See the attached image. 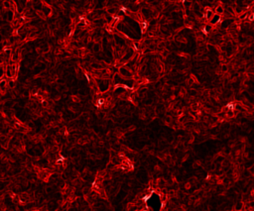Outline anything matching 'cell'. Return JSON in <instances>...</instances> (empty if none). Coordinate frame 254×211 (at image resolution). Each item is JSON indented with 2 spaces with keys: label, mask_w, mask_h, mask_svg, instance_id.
<instances>
[{
  "label": "cell",
  "mask_w": 254,
  "mask_h": 211,
  "mask_svg": "<svg viewBox=\"0 0 254 211\" xmlns=\"http://www.w3.org/2000/svg\"><path fill=\"white\" fill-rule=\"evenodd\" d=\"M4 74L6 75V77L9 78V79H12L13 77H14V75H13V72H12V69H11V65L8 64V65H6V68L4 69Z\"/></svg>",
  "instance_id": "6da1fadb"
},
{
  "label": "cell",
  "mask_w": 254,
  "mask_h": 211,
  "mask_svg": "<svg viewBox=\"0 0 254 211\" xmlns=\"http://www.w3.org/2000/svg\"><path fill=\"white\" fill-rule=\"evenodd\" d=\"M8 88V84H7V79H4V78H1L0 79V92H4L7 90Z\"/></svg>",
  "instance_id": "7a4b0ae2"
},
{
  "label": "cell",
  "mask_w": 254,
  "mask_h": 211,
  "mask_svg": "<svg viewBox=\"0 0 254 211\" xmlns=\"http://www.w3.org/2000/svg\"><path fill=\"white\" fill-rule=\"evenodd\" d=\"M43 4H44V6H43V8H42V12L44 13L45 16H50L51 13H52V8L49 7V6H46L44 2H43Z\"/></svg>",
  "instance_id": "3957f363"
},
{
  "label": "cell",
  "mask_w": 254,
  "mask_h": 211,
  "mask_svg": "<svg viewBox=\"0 0 254 211\" xmlns=\"http://www.w3.org/2000/svg\"><path fill=\"white\" fill-rule=\"evenodd\" d=\"M213 16H215V17H213V19H210V22L212 24H218V23H220V21H221V16L217 15V14L213 15Z\"/></svg>",
  "instance_id": "277c9868"
},
{
  "label": "cell",
  "mask_w": 254,
  "mask_h": 211,
  "mask_svg": "<svg viewBox=\"0 0 254 211\" xmlns=\"http://www.w3.org/2000/svg\"><path fill=\"white\" fill-rule=\"evenodd\" d=\"M235 106H236V104L234 102H229L226 104V109H228L230 112H233L235 109Z\"/></svg>",
  "instance_id": "5b68a950"
},
{
  "label": "cell",
  "mask_w": 254,
  "mask_h": 211,
  "mask_svg": "<svg viewBox=\"0 0 254 211\" xmlns=\"http://www.w3.org/2000/svg\"><path fill=\"white\" fill-rule=\"evenodd\" d=\"M152 197V193H150V194H148V195H145V196H143V198H142V200L144 201V202H147L148 201L150 198Z\"/></svg>",
  "instance_id": "8992f818"
},
{
  "label": "cell",
  "mask_w": 254,
  "mask_h": 211,
  "mask_svg": "<svg viewBox=\"0 0 254 211\" xmlns=\"http://www.w3.org/2000/svg\"><path fill=\"white\" fill-rule=\"evenodd\" d=\"M6 187V183L2 180H0V190H3Z\"/></svg>",
  "instance_id": "52a82bcc"
},
{
  "label": "cell",
  "mask_w": 254,
  "mask_h": 211,
  "mask_svg": "<svg viewBox=\"0 0 254 211\" xmlns=\"http://www.w3.org/2000/svg\"><path fill=\"white\" fill-rule=\"evenodd\" d=\"M209 29H210V27H203V29H202V32L204 33V35H206L209 33Z\"/></svg>",
  "instance_id": "ba28073f"
},
{
  "label": "cell",
  "mask_w": 254,
  "mask_h": 211,
  "mask_svg": "<svg viewBox=\"0 0 254 211\" xmlns=\"http://www.w3.org/2000/svg\"><path fill=\"white\" fill-rule=\"evenodd\" d=\"M216 12L219 13V14H221V13L223 12V9H222L221 7H217V8H216Z\"/></svg>",
  "instance_id": "9c48e42d"
},
{
  "label": "cell",
  "mask_w": 254,
  "mask_h": 211,
  "mask_svg": "<svg viewBox=\"0 0 254 211\" xmlns=\"http://www.w3.org/2000/svg\"><path fill=\"white\" fill-rule=\"evenodd\" d=\"M120 11H122V12L125 13V12H127V8L126 7H121V8H120Z\"/></svg>",
  "instance_id": "30bf717a"
}]
</instances>
